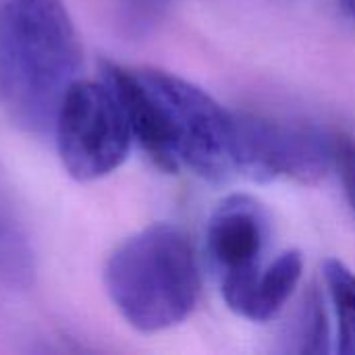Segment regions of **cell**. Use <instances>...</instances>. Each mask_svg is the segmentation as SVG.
Instances as JSON below:
<instances>
[{"label": "cell", "instance_id": "12", "mask_svg": "<svg viewBox=\"0 0 355 355\" xmlns=\"http://www.w3.org/2000/svg\"><path fill=\"white\" fill-rule=\"evenodd\" d=\"M339 6H341L343 15L355 23V0H339Z\"/></svg>", "mask_w": 355, "mask_h": 355}, {"label": "cell", "instance_id": "7", "mask_svg": "<svg viewBox=\"0 0 355 355\" xmlns=\"http://www.w3.org/2000/svg\"><path fill=\"white\" fill-rule=\"evenodd\" d=\"M302 275H304L302 254L297 250L283 252L266 268L262 266V270L252 281L235 314L260 324L275 320L287 306L293 291L297 289Z\"/></svg>", "mask_w": 355, "mask_h": 355}, {"label": "cell", "instance_id": "8", "mask_svg": "<svg viewBox=\"0 0 355 355\" xmlns=\"http://www.w3.org/2000/svg\"><path fill=\"white\" fill-rule=\"evenodd\" d=\"M322 279L337 316V352L355 355V272L339 258L322 264Z\"/></svg>", "mask_w": 355, "mask_h": 355}, {"label": "cell", "instance_id": "9", "mask_svg": "<svg viewBox=\"0 0 355 355\" xmlns=\"http://www.w3.org/2000/svg\"><path fill=\"white\" fill-rule=\"evenodd\" d=\"M291 341L295 343V354H329V341L331 331L327 322V312L320 293L316 287L308 291L304 297V306L300 314L295 316L293 329H291Z\"/></svg>", "mask_w": 355, "mask_h": 355}, {"label": "cell", "instance_id": "3", "mask_svg": "<svg viewBox=\"0 0 355 355\" xmlns=\"http://www.w3.org/2000/svg\"><path fill=\"white\" fill-rule=\"evenodd\" d=\"M106 293L121 318L154 335L187 320L202 293L189 237L175 225H150L125 239L104 266Z\"/></svg>", "mask_w": 355, "mask_h": 355}, {"label": "cell", "instance_id": "2", "mask_svg": "<svg viewBox=\"0 0 355 355\" xmlns=\"http://www.w3.org/2000/svg\"><path fill=\"white\" fill-rule=\"evenodd\" d=\"M83 50L62 0H0V104L25 133L52 135Z\"/></svg>", "mask_w": 355, "mask_h": 355}, {"label": "cell", "instance_id": "6", "mask_svg": "<svg viewBox=\"0 0 355 355\" xmlns=\"http://www.w3.org/2000/svg\"><path fill=\"white\" fill-rule=\"evenodd\" d=\"M268 237V212L252 196H229L210 214L206 227V256L218 277L223 300L233 312L262 270Z\"/></svg>", "mask_w": 355, "mask_h": 355}, {"label": "cell", "instance_id": "1", "mask_svg": "<svg viewBox=\"0 0 355 355\" xmlns=\"http://www.w3.org/2000/svg\"><path fill=\"white\" fill-rule=\"evenodd\" d=\"M123 98L133 137L166 173L187 168L220 183L235 175V112L206 89L160 69H125L104 62L102 73Z\"/></svg>", "mask_w": 355, "mask_h": 355}, {"label": "cell", "instance_id": "4", "mask_svg": "<svg viewBox=\"0 0 355 355\" xmlns=\"http://www.w3.org/2000/svg\"><path fill=\"white\" fill-rule=\"evenodd\" d=\"M52 135L62 168L81 183L114 173L135 141L123 98L104 75L79 79L69 89Z\"/></svg>", "mask_w": 355, "mask_h": 355}, {"label": "cell", "instance_id": "10", "mask_svg": "<svg viewBox=\"0 0 355 355\" xmlns=\"http://www.w3.org/2000/svg\"><path fill=\"white\" fill-rule=\"evenodd\" d=\"M171 0H116L121 29L129 37L150 33L164 17Z\"/></svg>", "mask_w": 355, "mask_h": 355}, {"label": "cell", "instance_id": "5", "mask_svg": "<svg viewBox=\"0 0 355 355\" xmlns=\"http://www.w3.org/2000/svg\"><path fill=\"white\" fill-rule=\"evenodd\" d=\"M333 139L335 135L312 125L235 112V175L256 183L291 179L302 185H316L333 168Z\"/></svg>", "mask_w": 355, "mask_h": 355}, {"label": "cell", "instance_id": "11", "mask_svg": "<svg viewBox=\"0 0 355 355\" xmlns=\"http://www.w3.org/2000/svg\"><path fill=\"white\" fill-rule=\"evenodd\" d=\"M333 168L339 175L349 212L355 220V139L352 135L337 133L333 139Z\"/></svg>", "mask_w": 355, "mask_h": 355}]
</instances>
